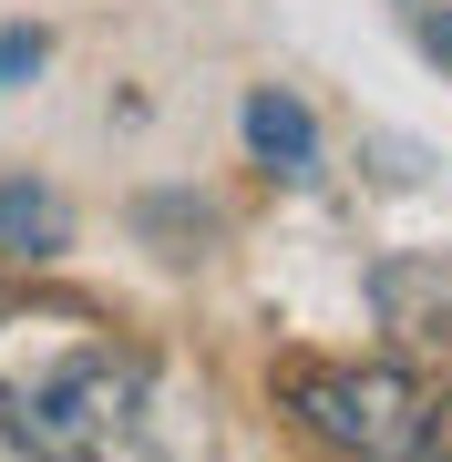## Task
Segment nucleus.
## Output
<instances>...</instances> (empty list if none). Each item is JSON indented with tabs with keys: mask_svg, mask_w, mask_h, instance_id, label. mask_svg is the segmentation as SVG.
Wrapping results in <instances>:
<instances>
[{
	"mask_svg": "<svg viewBox=\"0 0 452 462\" xmlns=\"http://www.w3.org/2000/svg\"><path fill=\"white\" fill-rule=\"evenodd\" d=\"M236 124H247V154H257L268 175H288V185H309V175H318V124H309V103H299V93L257 83Z\"/></svg>",
	"mask_w": 452,
	"mask_h": 462,
	"instance_id": "2",
	"label": "nucleus"
},
{
	"mask_svg": "<svg viewBox=\"0 0 452 462\" xmlns=\"http://www.w3.org/2000/svg\"><path fill=\"white\" fill-rule=\"evenodd\" d=\"M401 21H411V42L452 72V0H401Z\"/></svg>",
	"mask_w": 452,
	"mask_h": 462,
	"instance_id": "5",
	"label": "nucleus"
},
{
	"mask_svg": "<svg viewBox=\"0 0 452 462\" xmlns=\"http://www.w3.org/2000/svg\"><path fill=\"white\" fill-rule=\"evenodd\" d=\"M62 247H72V206L51 185L11 175L0 185V257H62Z\"/></svg>",
	"mask_w": 452,
	"mask_h": 462,
	"instance_id": "3",
	"label": "nucleus"
},
{
	"mask_svg": "<svg viewBox=\"0 0 452 462\" xmlns=\"http://www.w3.org/2000/svg\"><path fill=\"white\" fill-rule=\"evenodd\" d=\"M42 62H51V32H32V21H11V32H0V93H21V83H32Z\"/></svg>",
	"mask_w": 452,
	"mask_h": 462,
	"instance_id": "4",
	"label": "nucleus"
},
{
	"mask_svg": "<svg viewBox=\"0 0 452 462\" xmlns=\"http://www.w3.org/2000/svg\"><path fill=\"white\" fill-rule=\"evenodd\" d=\"M144 226H154V236H165V226H175V236H217V206H185V196H165V206H144Z\"/></svg>",
	"mask_w": 452,
	"mask_h": 462,
	"instance_id": "6",
	"label": "nucleus"
},
{
	"mask_svg": "<svg viewBox=\"0 0 452 462\" xmlns=\"http://www.w3.org/2000/svg\"><path fill=\"white\" fill-rule=\"evenodd\" d=\"M278 401L299 411L309 442L350 452V462H421L432 452V391L381 360H288L278 370Z\"/></svg>",
	"mask_w": 452,
	"mask_h": 462,
	"instance_id": "1",
	"label": "nucleus"
}]
</instances>
